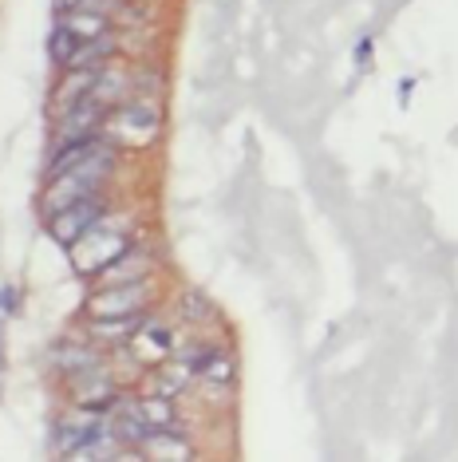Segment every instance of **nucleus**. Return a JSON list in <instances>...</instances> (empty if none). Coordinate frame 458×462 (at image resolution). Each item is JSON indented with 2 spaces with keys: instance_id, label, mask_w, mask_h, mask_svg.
<instances>
[{
  "instance_id": "obj_15",
  "label": "nucleus",
  "mask_w": 458,
  "mask_h": 462,
  "mask_svg": "<svg viewBox=\"0 0 458 462\" xmlns=\"http://www.w3.org/2000/svg\"><path fill=\"white\" fill-rule=\"evenodd\" d=\"M182 304H186V309H182L186 320H210V317H214V312H210V300L197 297V292H186Z\"/></svg>"
},
{
  "instance_id": "obj_8",
  "label": "nucleus",
  "mask_w": 458,
  "mask_h": 462,
  "mask_svg": "<svg viewBox=\"0 0 458 462\" xmlns=\"http://www.w3.org/2000/svg\"><path fill=\"white\" fill-rule=\"evenodd\" d=\"M142 277H151V254H134V249H127L114 265L103 269V281L107 285H131V281H142Z\"/></svg>"
},
{
  "instance_id": "obj_12",
  "label": "nucleus",
  "mask_w": 458,
  "mask_h": 462,
  "mask_svg": "<svg viewBox=\"0 0 458 462\" xmlns=\"http://www.w3.org/2000/svg\"><path fill=\"white\" fill-rule=\"evenodd\" d=\"M139 415L151 419L154 427L170 430L174 427V403H170V395H147V399H139Z\"/></svg>"
},
{
  "instance_id": "obj_10",
  "label": "nucleus",
  "mask_w": 458,
  "mask_h": 462,
  "mask_svg": "<svg viewBox=\"0 0 458 462\" xmlns=\"http://www.w3.org/2000/svg\"><path fill=\"white\" fill-rule=\"evenodd\" d=\"M60 24L71 28L79 40H91V36H107L111 32V16H99V13H87V8H71V13L60 16Z\"/></svg>"
},
{
  "instance_id": "obj_16",
  "label": "nucleus",
  "mask_w": 458,
  "mask_h": 462,
  "mask_svg": "<svg viewBox=\"0 0 458 462\" xmlns=\"http://www.w3.org/2000/svg\"><path fill=\"white\" fill-rule=\"evenodd\" d=\"M0 304H5V312H16V309H13V304H16V292L5 289V292H0Z\"/></svg>"
},
{
  "instance_id": "obj_6",
  "label": "nucleus",
  "mask_w": 458,
  "mask_h": 462,
  "mask_svg": "<svg viewBox=\"0 0 458 462\" xmlns=\"http://www.w3.org/2000/svg\"><path fill=\"white\" fill-rule=\"evenodd\" d=\"M147 324V312H131V317H96L91 320V340H107V344H127L134 340V332Z\"/></svg>"
},
{
  "instance_id": "obj_13",
  "label": "nucleus",
  "mask_w": 458,
  "mask_h": 462,
  "mask_svg": "<svg viewBox=\"0 0 458 462\" xmlns=\"http://www.w3.org/2000/svg\"><path fill=\"white\" fill-rule=\"evenodd\" d=\"M186 380H190V367H186V364H170V367H162V372L154 375V392L174 399L186 387Z\"/></svg>"
},
{
  "instance_id": "obj_5",
  "label": "nucleus",
  "mask_w": 458,
  "mask_h": 462,
  "mask_svg": "<svg viewBox=\"0 0 458 462\" xmlns=\"http://www.w3.org/2000/svg\"><path fill=\"white\" fill-rule=\"evenodd\" d=\"M103 123H107V107L96 99H79L71 107L60 111L56 119V139L60 143H71V139H87V134H99Z\"/></svg>"
},
{
  "instance_id": "obj_11",
  "label": "nucleus",
  "mask_w": 458,
  "mask_h": 462,
  "mask_svg": "<svg viewBox=\"0 0 458 462\" xmlns=\"http://www.w3.org/2000/svg\"><path fill=\"white\" fill-rule=\"evenodd\" d=\"M197 375H202L206 383H217V387H229L234 383V360H229L225 352H210L202 364H197Z\"/></svg>"
},
{
  "instance_id": "obj_9",
  "label": "nucleus",
  "mask_w": 458,
  "mask_h": 462,
  "mask_svg": "<svg viewBox=\"0 0 458 462\" xmlns=\"http://www.w3.org/2000/svg\"><path fill=\"white\" fill-rule=\"evenodd\" d=\"M114 56V36H91V40H79L76 56L68 60V68H103L107 60Z\"/></svg>"
},
{
  "instance_id": "obj_3",
  "label": "nucleus",
  "mask_w": 458,
  "mask_h": 462,
  "mask_svg": "<svg viewBox=\"0 0 458 462\" xmlns=\"http://www.w3.org/2000/svg\"><path fill=\"white\" fill-rule=\"evenodd\" d=\"M127 241H123L119 234H111V229H91V234H83L76 245L68 249L71 261H76V269L83 273V277H91V273H103L107 265H114L123 254H127Z\"/></svg>"
},
{
  "instance_id": "obj_17",
  "label": "nucleus",
  "mask_w": 458,
  "mask_h": 462,
  "mask_svg": "<svg viewBox=\"0 0 458 462\" xmlns=\"http://www.w3.org/2000/svg\"><path fill=\"white\" fill-rule=\"evenodd\" d=\"M79 5V0H56V8H60V13H68V8H76Z\"/></svg>"
},
{
  "instance_id": "obj_4",
  "label": "nucleus",
  "mask_w": 458,
  "mask_h": 462,
  "mask_svg": "<svg viewBox=\"0 0 458 462\" xmlns=\"http://www.w3.org/2000/svg\"><path fill=\"white\" fill-rule=\"evenodd\" d=\"M151 304V277L131 281V285H107L103 292L87 300L91 317H131V312H147Z\"/></svg>"
},
{
  "instance_id": "obj_14",
  "label": "nucleus",
  "mask_w": 458,
  "mask_h": 462,
  "mask_svg": "<svg viewBox=\"0 0 458 462\" xmlns=\"http://www.w3.org/2000/svg\"><path fill=\"white\" fill-rule=\"evenodd\" d=\"M76 48H79V36L71 32V28H64V24H60L56 32H51V40H48L51 60H56V64H64V68H68V60L76 56Z\"/></svg>"
},
{
  "instance_id": "obj_2",
  "label": "nucleus",
  "mask_w": 458,
  "mask_h": 462,
  "mask_svg": "<svg viewBox=\"0 0 458 462\" xmlns=\"http://www.w3.org/2000/svg\"><path fill=\"white\" fill-rule=\"evenodd\" d=\"M103 214H107V206L99 198H83V202H71L64 209H56V214H48V234L64 249H71L83 234H91L103 222Z\"/></svg>"
},
{
  "instance_id": "obj_7",
  "label": "nucleus",
  "mask_w": 458,
  "mask_h": 462,
  "mask_svg": "<svg viewBox=\"0 0 458 462\" xmlns=\"http://www.w3.org/2000/svg\"><path fill=\"white\" fill-rule=\"evenodd\" d=\"M51 364H56V372H68V375H79V372H87V367H96L99 364V352L91 348V344H56L51 348Z\"/></svg>"
},
{
  "instance_id": "obj_1",
  "label": "nucleus",
  "mask_w": 458,
  "mask_h": 462,
  "mask_svg": "<svg viewBox=\"0 0 458 462\" xmlns=\"http://www.w3.org/2000/svg\"><path fill=\"white\" fill-rule=\"evenodd\" d=\"M159 134V111L151 103H119L107 111L103 123V139L114 146H142Z\"/></svg>"
}]
</instances>
